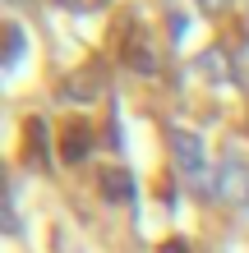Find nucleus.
Wrapping results in <instances>:
<instances>
[{
	"instance_id": "nucleus-1",
	"label": "nucleus",
	"mask_w": 249,
	"mask_h": 253,
	"mask_svg": "<svg viewBox=\"0 0 249 253\" xmlns=\"http://www.w3.org/2000/svg\"><path fill=\"white\" fill-rule=\"evenodd\" d=\"M212 198L226 203V207H245L249 203V166L240 157H226L212 175Z\"/></svg>"
},
{
	"instance_id": "nucleus-2",
	"label": "nucleus",
	"mask_w": 249,
	"mask_h": 253,
	"mask_svg": "<svg viewBox=\"0 0 249 253\" xmlns=\"http://www.w3.org/2000/svg\"><path fill=\"white\" fill-rule=\"evenodd\" d=\"M175 161H180V170L189 175L194 184H203V143H199V133H175Z\"/></svg>"
},
{
	"instance_id": "nucleus-3",
	"label": "nucleus",
	"mask_w": 249,
	"mask_h": 253,
	"mask_svg": "<svg viewBox=\"0 0 249 253\" xmlns=\"http://www.w3.org/2000/svg\"><path fill=\"white\" fill-rule=\"evenodd\" d=\"M88 147H93V133H88V125H74L65 133V161H83Z\"/></svg>"
},
{
	"instance_id": "nucleus-4",
	"label": "nucleus",
	"mask_w": 249,
	"mask_h": 253,
	"mask_svg": "<svg viewBox=\"0 0 249 253\" xmlns=\"http://www.w3.org/2000/svg\"><path fill=\"white\" fill-rule=\"evenodd\" d=\"M101 189H106V198H115V203H129V198H134V180H129L125 170H111L106 180H101Z\"/></svg>"
},
{
	"instance_id": "nucleus-5",
	"label": "nucleus",
	"mask_w": 249,
	"mask_h": 253,
	"mask_svg": "<svg viewBox=\"0 0 249 253\" xmlns=\"http://www.w3.org/2000/svg\"><path fill=\"white\" fill-rule=\"evenodd\" d=\"M5 42H9V46H5V65L14 69V65L23 60V46H28V33H23L19 23H5Z\"/></svg>"
},
{
	"instance_id": "nucleus-6",
	"label": "nucleus",
	"mask_w": 249,
	"mask_h": 253,
	"mask_svg": "<svg viewBox=\"0 0 249 253\" xmlns=\"http://www.w3.org/2000/svg\"><path fill=\"white\" fill-rule=\"evenodd\" d=\"M97 92H101V87L93 83V74H79V79H69V87H65L69 101H93Z\"/></svg>"
},
{
	"instance_id": "nucleus-7",
	"label": "nucleus",
	"mask_w": 249,
	"mask_h": 253,
	"mask_svg": "<svg viewBox=\"0 0 249 253\" xmlns=\"http://www.w3.org/2000/svg\"><path fill=\"white\" fill-rule=\"evenodd\" d=\"M129 65L139 74H157V51H143V42H134V51H129Z\"/></svg>"
},
{
	"instance_id": "nucleus-8",
	"label": "nucleus",
	"mask_w": 249,
	"mask_h": 253,
	"mask_svg": "<svg viewBox=\"0 0 249 253\" xmlns=\"http://www.w3.org/2000/svg\"><path fill=\"white\" fill-rule=\"evenodd\" d=\"M194 5H199V9H208V14H217V9L226 5V0H194Z\"/></svg>"
}]
</instances>
